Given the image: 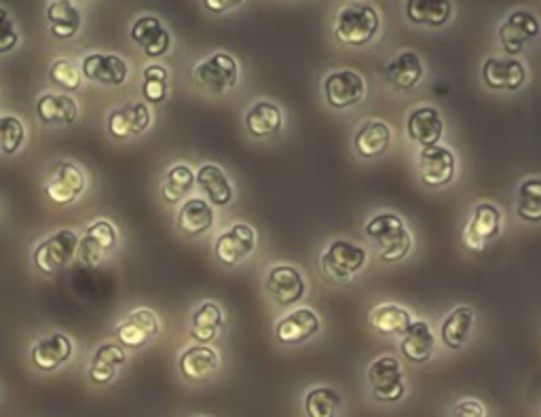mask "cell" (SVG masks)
Instances as JSON below:
<instances>
[{
	"label": "cell",
	"instance_id": "836d02e7",
	"mask_svg": "<svg viewBox=\"0 0 541 417\" xmlns=\"http://www.w3.org/2000/svg\"><path fill=\"white\" fill-rule=\"evenodd\" d=\"M47 22L53 39L70 41L81 30L83 15L70 0H51L47 5Z\"/></svg>",
	"mask_w": 541,
	"mask_h": 417
},
{
	"label": "cell",
	"instance_id": "ac0fdd59",
	"mask_svg": "<svg viewBox=\"0 0 541 417\" xmlns=\"http://www.w3.org/2000/svg\"><path fill=\"white\" fill-rule=\"evenodd\" d=\"M244 125L252 140H273L286 128L284 108L273 100H256L246 111Z\"/></svg>",
	"mask_w": 541,
	"mask_h": 417
},
{
	"label": "cell",
	"instance_id": "5b68a950",
	"mask_svg": "<svg viewBox=\"0 0 541 417\" xmlns=\"http://www.w3.org/2000/svg\"><path fill=\"white\" fill-rule=\"evenodd\" d=\"M79 238L81 235L74 229H60L47 235V238L41 240L32 250L34 267L45 276L58 274V271L70 267L77 261Z\"/></svg>",
	"mask_w": 541,
	"mask_h": 417
},
{
	"label": "cell",
	"instance_id": "d6986e66",
	"mask_svg": "<svg viewBox=\"0 0 541 417\" xmlns=\"http://www.w3.org/2000/svg\"><path fill=\"white\" fill-rule=\"evenodd\" d=\"M444 132H446L444 117L432 104L415 106L406 117V136L410 138V142L419 144V149L440 144Z\"/></svg>",
	"mask_w": 541,
	"mask_h": 417
},
{
	"label": "cell",
	"instance_id": "5bb4252c",
	"mask_svg": "<svg viewBox=\"0 0 541 417\" xmlns=\"http://www.w3.org/2000/svg\"><path fill=\"white\" fill-rule=\"evenodd\" d=\"M153 125V111L144 100L127 102L113 108L106 117V130L110 138L119 142L142 136Z\"/></svg>",
	"mask_w": 541,
	"mask_h": 417
},
{
	"label": "cell",
	"instance_id": "7402d4cb",
	"mask_svg": "<svg viewBox=\"0 0 541 417\" xmlns=\"http://www.w3.org/2000/svg\"><path fill=\"white\" fill-rule=\"evenodd\" d=\"M220 369V354L212 346H195L184 348L178 356V371L191 384H203L212 379Z\"/></svg>",
	"mask_w": 541,
	"mask_h": 417
},
{
	"label": "cell",
	"instance_id": "ba28073f",
	"mask_svg": "<svg viewBox=\"0 0 541 417\" xmlns=\"http://www.w3.org/2000/svg\"><path fill=\"white\" fill-rule=\"evenodd\" d=\"M366 379L370 386V394L377 403H398L406 394L404 371L396 356H379L368 365Z\"/></svg>",
	"mask_w": 541,
	"mask_h": 417
},
{
	"label": "cell",
	"instance_id": "4316f807",
	"mask_svg": "<svg viewBox=\"0 0 541 417\" xmlns=\"http://www.w3.org/2000/svg\"><path fill=\"white\" fill-rule=\"evenodd\" d=\"M383 75H385V81L394 87L396 92L408 94L423 81L425 66L417 51L404 49L385 66Z\"/></svg>",
	"mask_w": 541,
	"mask_h": 417
},
{
	"label": "cell",
	"instance_id": "f6af8a7d",
	"mask_svg": "<svg viewBox=\"0 0 541 417\" xmlns=\"http://www.w3.org/2000/svg\"><path fill=\"white\" fill-rule=\"evenodd\" d=\"M244 3L246 0H203V7L214 15H222V13H229L237 7H241Z\"/></svg>",
	"mask_w": 541,
	"mask_h": 417
},
{
	"label": "cell",
	"instance_id": "cb8c5ba5",
	"mask_svg": "<svg viewBox=\"0 0 541 417\" xmlns=\"http://www.w3.org/2000/svg\"><path fill=\"white\" fill-rule=\"evenodd\" d=\"M81 75L91 83L119 87L129 77V66L117 53H91L81 62Z\"/></svg>",
	"mask_w": 541,
	"mask_h": 417
},
{
	"label": "cell",
	"instance_id": "60d3db41",
	"mask_svg": "<svg viewBox=\"0 0 541 417\" xmlns=\"http://www.w3.org/2000/svg\"><path fill=\"white\" fill-rule=\"evenodd\" d=\"M49 81L62 92H79L83 87V75L77 62L70 58H58L49 66Z\"/></svg>",
	"mask_w": 541,
	"mask_h": 417
},
{
	"label": "cell",
	"instance_id": "8fae6325",
	"mask_svg": "<svg viewBox=\"0 0 541 417\" xmlns=\"http://www.w3.org/2000/svg\"><path fill=\"white\" fill-rule=\"evenodd\" d=\"M322 316L317 314L313 307H292L282 318H277L273 324V333L279 346L296 348L303 343L311 341L322 333Z\"/></svg>",
	"mask_w": 541,
	"mask_h": 417
},
{
	"label": "cell",
	"instance_id": "83f0119b",
	"mask_svg": "<svg viewBox=\"0 0 541 417\" xmlns=\"http://www.w3.org/2000/svg\"><path fill=\"white\" fill-rule=\"evenodd\" d=\"M391 138H394V132L387 121L364 119L353 132V149L362 159H379L391 147Z\"/></svg>",
	"mask_w": 541,
	"mask_h": 417
},
{
	"label": "cell",
	"instance_id": "7a4b0ae2",
	"mask_svg": "<svg viewBox=\"0 0 541 417\" xmlns=\"http://www.w3.org/2000/svg\"><path fill=\"white\" fill-rule=\"evenodd\" d=\"M368 248L347 238L332 240L320 255L322 276L337 286H345L356 280L368 267Z\"/></svg>",
	"mask_w": 541,
	"mask_h": 417
},
{
	"label": "cell",
	"instance_id": "b9f144b4",
	"mask_svg": "<svg viewBox=\"0 0 541 417\" xmlns=\"http://www.w3.org/2000/svg\"><path fill=\"white\" fill-rule=\"evenodd\" d=\"M85 238L89 242L96 244L104 255H110V252H115L119 248V240H121V235H119V229L115 227V223H110L108 219H98V221H93L91 225H87L85 229Z\"/></svg>",
	"mask_w": 541,
	"mask_h": 417
},
{
	"label": "cell",
	"instance_id": "484cf974",
	"mask_svg": "<svg viewBox=\"0 0 541 417\" xmlns=\"http://www.w3.org/2000/svg\"><path fill=\"white\" fill-rule=\"evenodd\" d=\"M129 36L148 58H163L172 49V34L155 15L138 17Z\"/></svg>",
	"mask_w": 541,
	"mask_h": 417
},
{
	"label": "cell",
	"instance_id": "f546056e",
	"mask_svg": "<svg viewBox=\"0 0 541 417\" xmlns=\"http://www.w3.org/2000/svg\"><path fill=\"white\" fill-rule=\"evenodd\" d=\"M127 362V352L121 346L119 341H108L98 346V350L93 352L89 369H87V379L96 386H108L117 379L119 369Z\"/></svg>",
	"mask_w": 541,
	"mask_h": 417
},
{
	"label": "cell",
	"instance_id": "2e32d148",
	"mask_svg": "<svg viewBox=\"0 0 541 417\" xmlns=\"http://www.w3.org/2000/svg\"><path fill=\"white\" fill-rule=\"evenodd\" d=\"M541 32L539 17L527 9H516L508 15V20L499 26V43L503 53L510 58H518L525 47L535 41Z\"/></svg>",
	"mask_w": 541,
	"mask_h": 417
},
{
	"label": "cell",
	"instance_id": "4dcf8cb0",
	"mask_svg": "<svg viewBox=\"0 0 541 417\" xmlns=\"http://www.w3.org/2000/svg\"><path fill=\"white\" fill-rule=\"evenodd\" d=\"M436 352V335L427 320L415 318L410 322L408 331L400 337V354L413 362V365H425L432 360Z\"/></svg>",
	"mask_w": 541,
	"mask_h": 417
},
{
	"label": "cell",
	"instance_id": "6da1fadb",
	"mask_svg": "<svg viewBox=\"0 0 541 417\" xmlns=\"http://www.w3.org/2000/svg\"><path fill=\"white\" fill-rule=\"evenodd\" d=\"M364 235L375 255L391 265L402 263L415 248V235L398 212L381 210L370 216L364 225Z\"/></svg>",
	"mask_w": 541,
	"mask_h": 417
},
{
	"label": "cell",
	"instance_id": "4fadbf2b",
	"mask_svg": "<svg viewBox=\"0 0 541 417\" xmlns=\"http://www.w3.org/2000/svg\"><path fill=\"white\" fill-rule=\"evenodd\" d=\"M457 155L453 149L434 144V147H423L417 155V172L421 183L427 189H442L455 183L457 178Z\"/></svg>",
	"mask_w": 541,
	"mask_h": 417
},
{
	"label": "cell",
	"instance_id": "9c48e42d",
	"mask_svg": "<svg viewBox=\"0 0 541 417\" xmlns=\"http://www.w3.org/2000/svg\"><path fill=\"white\" fill-rule=\"evenodd\" d=\"M503 231V210L493 202H478L463 229V246L472 252L487 250Z\"/></svg>",
	"mask_w": 541,
	"mask_h": 417
},
{
	"label": "cell",
	"instance_id": "d6a6232c",
	"mask_svg": "<svg viewBox=\"0 0 541 417\" xmlns=\"http://www.w3.org/2000/svg\"><path fill=\"white\" fill-rule=\"evenodd\" d=\"M413 320L415 316L408 307L391 301L375 305L368 314V324L383 337H402Z\"/></svg>",
	"mask_w": 541,
	"mask_h": 417
},
{
	"label": "cell",
	"instance_id": "ab89813d",
	"mask_svg": "<svg viewBox=\"0 0 541 417\" xmlns=\"http://www.w3.org/2000/svg\"><path fill=\"white\" fill-rule=\"evenodd\" d=\"M26 125L15 115H0V155L13 157L24 149Z\"/></svg>",
	"mask_w": 541,
	"mask_h": 417
},
{
	"label": "cell",
	"instance_id": "74e56055",
	"mask_svg": "<svg viewBox=\"0 0 541 417\" xmlns=\"http://www.w3.org/2000/svg\"><path fill=\"white\" fill-rule=\"evenodd\" d=\"M142 98L148 106H159L170 98V70L163 64H148L142 70Z\"/></svg>",
	"mask_w": 541,
	"mask_h": 417
},
{
	"label": "cell",
	"instance_id": "8d00e7d4",
	"mask_svg": "<svg viewBox=\"0 0 541 417\" xmlns=\"http://www.w3.org/2000/svg\"><path fill=\"white\" fill-rule=\"evenodd\" d=\"M195 187V170L189 163H174V166L165 172L161 183V197L165 204L176 206L182 204L186 195Z\"/></svg>",
	"mask_w": 541,
	"mask_h": 417
},
{
	"label": "cell",
	"instance_id": "7c38bea8",
	"mask_svg": "<svg viewBox=\"0 0 541 417\" xmlns=\"http://www.w3.org/2000/svg\"><path fill=\"white\" fill-rule=\"evenodd\" d=\"M366 79L356 70H332L324 77L322 92L332 111H349L366 100Z\"/></svg>",
	"mask_w": 541,
	"mask_h": 417
},
{
	"label": "cell",
	"instance_id": "30bf717a",
	"mask_svg": "<svg viewBox=\"0 0 541 417\" xmlns=\"http://www.w3.org/2000/svg\"><path fill=\"white\" fill-rule=\"evenodd\" d=\"M258 246V233L250 223H233L214 240V259L227 269L246 263Z\"/></svg>",
	"mask_w": 541,
	"mask_h": 417
},
{
	"label": "cell",
	"instance_id": "277c9868",
	"mask_svg": "<svg viewBox=\"0 0 541 417\" xmlns=\"http://www.w3.org/2000/svg\"><path fill=\"white\" fill-rule=\"evenodd\" d=\"M265 293L279 310H292L305 301L309 284L301 267L292 263H273L265 276Z\"/></svg>",
	"mask_w": 541,
	"mask_h": 417
},
{
	"label": "cell",
	"instance_id": "52a82bcc",
	"mask_svg": "<svg viewBox=\"0 0 541 417\" xmlns=\"http://www.w3.org/2000/svg\"><path fill=\"white\" fill-rule=\"evenodd\" d=\"M87 189L85 172L72 161H55L45 178V197L53 206H72Z\"/></svg>",
	"mask_w": 541,
	"mask_h": 417
},
{
	"label": "cell",
	"instance_id": "e0dca14e",
	"mask_svg": "<svg viewBox=\"0 0 541 417\" xmlns=\"http://www.w3.org/2000/svg\"><path fill=\"white\" fill-rule=\"evenodd\" d=\"M161 333V320L151 307H136L117 324V339L123 348L142 350Z\"/></svg>",
	"mask_w": 541,
	"mask_h": 417
},
{
	"label": "cell",
	"instance_id": "603a6c76",
	"mask_svg": "<svg viewBox=\"0 0 541 417\" xmlns=\"http://www.w3.org/2000/svg\"><path fill=\"white\" fill-rule=\"evenodd\" d=\"M34 113L43 125L51 128H70L79 121V102L70 94L45 92L34 102Z\"/></svg>",
	"mask_w": 541,
	"mask_h": 417
},
{
	"label": "cell",
	"instance_id": "f1b7e54d",
	"mask_svg": "<svg viewBox=\"0 0 541 417\" xmlns=\"http://www.w3.org/2000/svg\"><path fill=\"white\" fill-rule=\"evenodd\" d=\"M474 324H476V312L472 305H457L453 310L444 316L440 322V339L444 343L446 350L459 352L465 346L474 333Z\"/></svg>",
	"mask_w": 541,
	"mask_h": 417
},
{
	"label": "cell",
	"instance_id": "8992f818",
	"mask_svg": "<svg viewBox=\"0 0 541 417\" xmlns=\"http://www.w3.org/2000/svg\"><path fill=\"white\" fill-rule=\"evenodd\" d=\"M193 79L203 92L225 96L239 83V64L227 51H216L193 68Z\"/></svg>",
	"mask_w": 541,
	"mask_h": 417
},
{
	"label": "cell",
	"instance_id": "9a60e30c",
	"mask_svg": "<svg viewBox=\"0 0 541 417\" xmlns=\"http://www.w3.org/2000/svg\"><path fill=\"white\" fill-rule=\"evenodd\" d=\"M482 85L491 89V92H518V89L525 87L527 83V66L522 64L518 58H497L489 56L484 58L480 68Z\"/></svg>",
	"mask_w": 541,
	"mask_h": 417
},
{
	"label": "cell",
	"instance_id": "f35d334b",
	"mask_svg": "<svg viewBox=\"0 0 541 417\" xmlns=\"http://www.w3.org/2000/svg\"><path fill=\"white\" fill-rule=\"evenodd\" d=\"M343 405L341 394L330 386H315L305 396L307 417H337Z\"/></svg>",
	"mask_w": 541,
	"mask_h": 417
},
{
	"label": "cell",
	"instance_id": "d4e9b609",
	"mask_svg": "<svg viewBox=\"0 0 541 417\" xmlns=\"http://www.w3.org/2000/svg\"><path fill=\"white\" fill-rule=\"evenodd\" d=\"M195 185L214 208H227L233 204L235 187L225 168H220L218 163H201L195 172Z\"/></svg>",
	"mask_w": 541,
	"mask_h": 417
},
{
	"label": "cell",
	"instance_id": "44dd1931",
	"mask_svg": "<svg viewBox=\"0 0 541 417\" xmlns=\"http://www.w3.org/2000/svg\"><path fill=\"white\" fill-rule=\"evenodd\" d=\"M72 354H74V341L66 333L55 331L34 343L30 350V362L43 373H53L60 367H64L72 358Z\"/></svg>",
	"mask_w": 541,
	"mask_h": 417
},
{
	"label": "cell",
	"instance_id": "d590c367",
	"mask_svg": "<svg viewBox=\"0 0 541 417\" xmlns=\"http://www.w3.org/2000/svg\"><path fill=\"white\" fill-rule=\"evenodd\" d=\"M516 216L527 225H541V176H525L516 185Z\"/></svg>",
	"mask_w": 541,
	"mask_h": 417
},
{
	"label": "cell",
	"instance_id": "ee69618b",
	"mask_svg": "<svg viewBox=\"0 0 541 417\" xmlns=\"http://www.w3.org/2000/svg\"><path fill=\"white\" fill-rule=\"evenodd\" d=\"M451 417H487V409L478 398H463L451 409Z\"/></svg>",
	"mask_w": 541,
	"mask_h": 417
},
{
	"label": "cell",
	"instance_id": "3957f363",
	"mask_svg": "<svg viewBox=\"0 0 541 417\" xmlns=\"http://www.w3.org/2000/svg\"><path fill=\"white\" fill-rule=\"evenodd\" d=\"M381 32L379 11L366 3H349L334 20V39L347 47H366Z\"/></svg>",
	"mask_w": 541,
	"mask_h": 417
},
{
	"label": "cell",
	"instance_id": "ffe728a7",
	"mask_svg": "<svg viewBox=\"0 0 541 417\" xmlns=\"http://www.w3.org/2000/svg\"><path fill=\"white\" fill-rule=\"evenodd\" d=\"M216 223V210L205 197H186L176 212V229L184 238H201Z\"/></svg>",
	"mask_w": 541,
	"mask_h": 417
},
{
	"label": "cell",
	"instance_id": "e575fe53",
	"mask_svg": "<svg viewBox=\"0 0 541 417\" xmlns=\"http://www.w3.org/2000/svg\"><path fill=\"white\" fill-rule=\"evenodd\" d=\"M408 22L427 28H442L451 22V0H406Z\"/></svg>",
	"mask_w": 541,
	"mask_h": 417
},
{
	"label": "cell",
	"instance_id": "7bdbcfd3",
	"mask_svg": "<svg viewBox=\"0 0 541 417\" xmlns=\"http://www.w3.org/2000/svg\"><path fill=\"white\" fill-rule=\"evenodd\" d=\"M17 45H20V30H17L11 13L0 7V56L11 53Z\"/></svg>",
	"mask_w": 541,
	"mask_h": 417
},
{
	"label": "cell",
	"instance_id": "1f68e13d",
	"mask_svg": "<svg viewBox=\"0 0 541 417\" xmlns=\"http://www.w3.org/2000/svg\"><path fill=\"white\" fill-rule=\"evenodd\" d=\"M225 310L216 303V301H203L199 303L193 314H191V326H189V335L195 343H203V346H210L220 335V331L225 329Z\"/></svg>",
	"mask_w": 541,
	"mask_h": 417
}]
</instances>
